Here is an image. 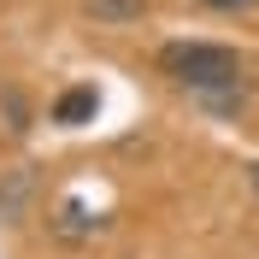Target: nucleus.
<instances>
[{
    "label": "nucleus",
    "instance_id": "20e7f679",
    "mask_svg": "<svg viewBox=\"0 0 259 259\" xmlns=\"http://www.w3.org/2000/svg\"><path fill=\"white\" fill-rule=\"evenodd\" d=\"M30 189H35V177H30V165H12V171H6V189H0V212H6V218H24V200H30Z\"/></svg>",
    "mask_w": 259,
    "mask_h": 259
},
{
    "label": "nucleus",
    "instance_id": "f257e3e1",
    "mask_svg": "<svg viewBox=\"0 0 259 259\" xmlns=\"http://www.w3.org/2000/svg\"><path fill=\"white\" fill-rule=\"evenodd\" d=\"M159 71L177 89L189 95H206V100H230L242 89V59L218 41H165L159 48Z\"/></svg>",
    "mask_w": 259,
    "mask_h": 259
},
{
    "label": "nucleus",
    "instance_id": "0eeeda50",
    "mask_svg": "<svg viewBox=\"0 0 259 259\" xmlns=\"http://www.w3.org/2000/svg\"><path fill=\"white\" fill-rule=\"evenodd\" d=\"M200 6H206V12H253L259 0H200Z\"/></svg>",
    "mask_w": 259,
    "mask_h": 259
},
{
    "label": "nucleus",
    "instance_id": "7ed1b4c3",
    "mask_svg": "<svg viewBox=\"0 0 259 259\" xmlns=\"http://www.w3.org/2000/svg\"><path fill=\"white\" fill-rule=\"evenodd\" d=\"M95 106H100V95L95 89H89V82H77V89H65L59 100H53V124H89V118H95Z\"/></svg>",
    "mask_w": 259,
    "mask_h": 259
},
{
    "label": "nucleus",
    "instance_id": "39448f33",
    "mask_svg": "<svg viewBox=\"0 0 259 259\" xmlns=\"http://www.w3.org/2000/svg\"><path fill=\"white\" fill-rule=\"evenodd\" d=\"M0 118H6V136H24L30 130V100L18 82H0Z\"/></svg>",
    "mask_w": 259,
    "mask_h": 259
},
{
    "label": "nucleus",
    "instance_id": "f03ea898",
    "mask_svg": "<svg viewBox=\"0 0 259 259\" xmlns=\"http://www.w3.org/2000/svg\"><path fill=\"white\" fill-rule=\"evenodd\" d=\"M82 18H95L106 30H124V24H142L147 0H82Z\"/></svg>",
    "mask_w": 259,
    "mask_h": 259
},
{
    "label": "nucleus",
    "instance_id": "6e6552de",
    "mask_svg": "<svg viewBox=\"0 0 259 259\" xmlns=\"http://www.w3.org/2000/svg\"><path fill=\"white\" fill-rule=\"evenodd\" d=\"M253 189H259V165H253Z\"/></svg>",
    "mask_w": 259,
    "mask_h": 259
},
{
    "label": "nucleus",
    "instance_id": "423d86ee",
    "mask_svg": "<svg viewBox=\"0 0 259 259\" xmlns=\"http://www.w3.org/2000/svg\"><path fill=\"white\" fill-rule=\"evenodd\" d=\"M100 230V218H89V212L77 206V200H71V206L59 212V224H53V236H65V242H77V236H95Z\"/></svg>",
    "mask_w": 259,
    "mask_h": 259
}]
</instances>
